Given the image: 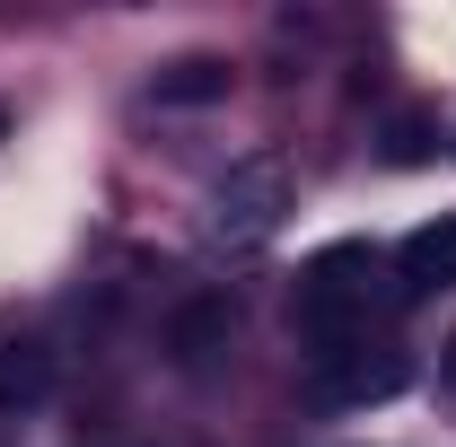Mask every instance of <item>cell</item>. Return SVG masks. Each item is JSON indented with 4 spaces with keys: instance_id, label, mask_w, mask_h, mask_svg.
<instances>
[{
    "instance_id": "5b68a950",
    "label": "cell",
    "mask_w": 456,
    "mask_h": 447,
    "mask_svg": "<svg viewBox=\"0 0 456 447\" xmlns=\"http://www.w3.org/2000/svg\"><path fill=\"white\" fill-rule=\"evenodd\" d=\"M45 394H53V351H45V334L0 325V412H27Z\"/></svg>"
},
{
    "instance_id": "7a4b0ae2",
    "label": "cell",
    "mask_w": 456,
    "mask_h": 447,
    "mask_svg": "<svg viewBox=\"0 0 456 447\" xmlns=\"http://www.w3.org/2000/svg\"><path fill=\"white\" fill-rule=\"evenodd\" d=\"M289 220V167L281 158H246V167H228L211 184V211H202V237L220 246V255H255V246H273Z\"/></svg>"
},
{
    "instance_id": "3957f363",
    "label": "cell",
    "mask_w": 456,
    "mask_h": 447,
    "mask_svg": "<svg viewBox=\"0 0 456 447\" xmlns=\"http://www.w3.org/2000/svg\"><path fill=\"white\" fill-rule=\"evenodd\" d=\"M395 386H403V351H387V342H378V360H369V342L316 360V394L325 403H378V394H395Z\"/></svg>"
},
{
    "instance_id": "9c48e42d",
    "label": "cell",
    "mask_w": 456,
    "mask_h": 447,
    "mask_svg": "<svg viewBox=\"0 0 456 447\" xmlns=\"http://www.w3.org/2000/svg\"><path fill=\"white\" fill-rule=\"evenodd\" d=\"M439 378H448V386H456V334H448V351H439Z\"/></svg>"
},
{
    "instance_id": "ba28073f",
    "label": "cell",
    "mask_w": 456,
    "mask_h": 447,
    "mask_svg": "<svg viewBox=\"0 0 456 447\" xmlns=\"http://www.w3.org/2000/svg\"><path fill=\"white\" fill-rule=\"evenodd\" d=\"M430 158V114H395L387 123V167H421Z\"/></svg>"
},
{
    "instance_id": "6da1fadb",
    "label": "cell",
    "mask_w": 456,
    "mask_h": 447,
    "mask_svg": "<svg viewBox=\"0 0 456 447\" xmlns=\"http://www.w3.org/2000/svg\"><path fill=\"white\" fill-rule=\"evenodd\" d=\"M369 272H378L369 246H325L298 272V342L316 360H334V351H351V342L369 334Z\"/></svg>"
},
{
    "instance_id": "277c9868",
    "label": "cell",
    "mask_w": 456,
    "mask_h": 447,
    "mask_svg": "<svg viewBox=\"0 0 456 447\" xmlns=\"http://www.w3.org/2000/svg\"><path fill=\"white\" fill-rule=\"evenodd\" d=\"M395 280H403V298H439V289H456V211H448V220H421L395 246Z\"/></svg>"
},
{
    "instance_id": "8992f818",
    "label": "cell",
    "mask_w": 456,
    "mask_h": 447,
    "mask_svg": "<svg viewBox=\"0 0 456 447\" xmlns=\"http://www.w3.org/2000/svg\"><path fill=\"white\" fill-rule=\"evenodd\" d=\"M228 325H237V307H228V298H193V307L175 316V360H184V369H202V360L228 342Z\"/></svg>"
},
{
    "instance_id": "52a82bcc",
    "label": "cell",
    "mask_w": 456,
    "mask_h": 447,
    "mask_svg": "<svg viewBox=\"0 0 456 447\" xmlns=\"http://www.w3.org/2000/svg\"><path fill=\"white\" fill-rule=\"evenodd\" d=\"M211 97H228V61L184 53V61L159 70V106H211Z\"/></svg>"
}]
</instances>
